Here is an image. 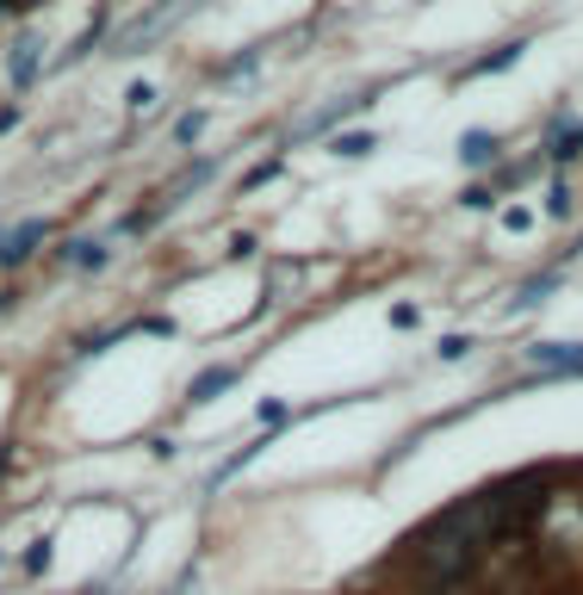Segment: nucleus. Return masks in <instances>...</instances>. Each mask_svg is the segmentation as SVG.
Wrapping results in <instances>:
<instances>
[{"label":"nucleus","mask_w":583,"mask_h":595,"mask_svg":"<svg viewBox=\"0 0 583 595\" xmlns=\"http://www.w3.org/2000/svg\"><path fill=\"white\" fill-rule=\"evenodd\" d=\"M490 539H497V521H490V490L453 502L441 521H428V534L416 539V564H423L435 583H460V576L478 564Z\"/></svg>","instance_id":"1"},{"label":"nucleus","mask_w":583,"mask_h":595,"mask_svg":"<svg viewBox=\"0 0 583 595\" xmlns=\"http://www.w3.org/2000/svg\"><path fill=\"white\" fill-rule=\"evenodd\" d=\"M187 7H199V0H162V7H156V13H150V20H136L131 32L118 38V50H112V57H136L143 44H156L162 32H168V25L180 20V13H187Z\"/></svg>","instance_id":"2"},{"label":"nucleus","mask_w":583,"mask_h":595,"mask_svg":"<svg viewBox=\"0 0 583 595\" xmlns=\"http://www.w3.org/2000/svg\"><path fill=\"white\" fill-rule=\"evenodd\" d=\"M540 372H583V347L578 342H534L527 347Z\"/></svg>","instance_id":"3"},{"label":"nucleus","mask_w":583,"mask_h":595,"mask_svg":"<svg viewBox=\"0 0 583 595\" xmlns=\"http://www.w3.org/2000/svg\"><path fill=\"white\" fill-rule=\"evenodd\" d=\"M546 155H552V162H559V168H564V162H578V155H583V124H578V118H552V136H546Z\"/></svg>","instance_id":"4"},{"label":"nucleus","mask_w":583,"mask_h":595,"mask_svg":"<svg viewBox=\"0 0 583 595\" xmlns=\"http://www.w3.org/2000/svg\"><path fill=\"white\" fill-rule=\"evenodd\" d=\"M38 242H44V217H32V224H20V230H7V242H0V267H20Z\"/></svg>","instance_id":"5"},{"label":"nucleus","mask_w":583,"mask_h":595,"mask_svg":"<svg viewBox=\"0 0 583 595\" xmlns=\"http://www.w3.org/2000/svg\"><path fill=\"white\" fill-rule=\"evenodd\" d=\"M38 62H44V44L25 32V38L13 44V57H7V69H13V87H32V81H38Z\"/></svg>","instance_id":"6"},{"label":"nucleus","mask_w":583,"mask_h":595,"mask_svg":"<svg viewBox=\"0 0 583 595\" xmlns=\"http://www.w3.org/2000/svg\"><path fill=\"white\" fill-rule=\"evenodd\" d=\"M497 155H503V143H497L490 131H466L460 136V162H466V168H490Z\"/></svg>","instance_id":"7"},{"label":"nucleus","mask_w":583,"mask_h":595,"mask_svg":"<svg viewBox=\"0 0 583 595\" xmlns=\"http://www.w3.org/2000/svg\"><path fill=\"white\" fill-rule=\"evenodd\" d=\"M230 384H236V366H205V372H199V379L187 384V397H193V404H205V397L230 391Z\"/></svg>","instance_id":"8"},{"label":"nucleus","mask_w":583,"mask_h":595,"mask_svg":"<svg viewBox=\"0 0 583 595\" xmlns=\"http://www.w3.org/2000/svg\"><path fill=\"white\" fill-rule=\"evenodd\" d=\"M62 261H69V267H106V249L81 236V242H69V249H62Z\"/></svg>","instance_id":"9"},{"label":"nucleus","mask_w":583,"mask_h":595,"mask_svg":"<svg viewBox=\"0 0 583 595\" xmlns=\"http://www.w3.org/2000/svg\"><path fill=\"white\" fill-rule=\"evenodd\" d=\"M515 57H522V44H503L497 57H478V62H472L466 75H490V69H509V62H515Z\"/></svg>","instance_id":"10"},{"label":"nucleus","mask_w":583,"mask_h":595,"mask_svg":"<svg viewBox=\"0 0 583 595\" xmlns=\"http://www.w3.org/2000/svg\"><path fill=\"white\" fill-rule=\"evenodd\" d=\"M335 155H348V162H360V155H372V136H367V131L335 136Z\"/></svg>","instance_id":"11"},{"label":"nucleus","mask_w":583,"mask_h":595,"mask_svg":"<svg viewBox=\"0 0 583 595\" xmlns=\"http://www.w3.org/2000/svg\"><path fill=\"white\" fill-rule=\"evenodd\" d=\"M199 131H205V112H187V118L175 124V136H180V143H199Z\"/></svg>","instance_id":"12"},{"label":"nucleus","mask_w":583,"mask_h":595,"mask_svg":"<svg viewBox=\"0 0 583 595\" xmlns=\"http://www.w3.org/2000/svg\"><path fill=\"white\" fill-rule=\"evenodd\" d=\"M546 212H552V217H571V187H552V192H546Z\"/></svg>","instance_id":"13"},{"label":"nucleus","mask_w":583,"mask_h":595,"mask_svg":"<svg viewBox=\"0 0 583 595\" xmlns=\"http://www.w3.org/2000/svg\"><path fill=\"white\" fill-rule=\"evenodd\" d=\"M527 224H534V212H527V205H509V212H503V230H527Z\"/></svg>","instance_id":"14"},{"label":"nucleus","mask_w":583,"mask_h":595,"mask_svg":"<svg viewBox=\"0 0 583 595\" xmlns=\"http://www.w3.org/2000/svg\"><path fill=\"white\" fill-rule=\"evenodd\" d=\"M466 335H448V342H441V360H466Z\"/></svg>","instance_id":"15"},{"label":"nucleus","mask_w":583,"mask_h":595,"mask_svg":"<svg viewBox=\"0 0 583 595\" xmlns=\"http://www.w3.org/2000/svg\"><path fill=\"white\" fill-rule=\"evenodd\" d=\"M136 106V112H150V106H156V87H131V94H124Z\"/></svg>","instance_id":"16"},{"label":"nucleus","mask_w":583,"mask_h":595,"mask_svg":"<svg viewBox=\"0 0 583 595\" xmlns=\"http://www.w3.org/2000/svg\"><path fill=\"white\" fill-rule=\"evenodd\" d=\"M546 291H552V279H534V286H522V305H540Z\"/></svg>","instance_id":"17"},{"label":"nucleus","mask_w":583,"mask_h":595,"mask_svg":"<svg viewBox=\"0 0 583 595\" xmlns=\"http://www.w3.org/2000/svg\"><path fill=\"white\" fill-rule=\"evenodd\" d=\"M7 7H38V0H7Z\"/></svg>","instance_id":"18"},{"label":"nucleus","mask_w":583,"mask_h":595,"mask_svg":"<svg viewBox=\"0 0 583 595\" xmlns=\"http://www.w3.org/2000/svg\"><path fill=\"white\" fill-rule=\"evenodd\" d=\"M448 595H472V590H448Z\"/></svg>","instance_id":"19"}]
</instances>
